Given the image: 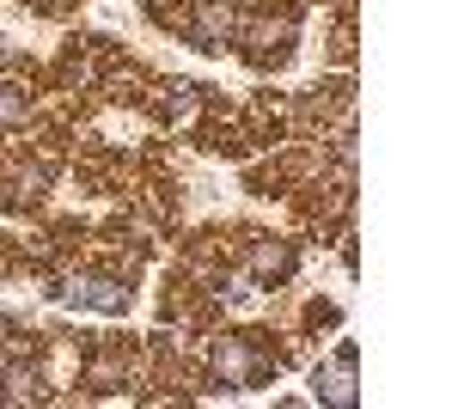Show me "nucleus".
Returning a JSON list of instances; mask_svg holds the SVG:
<instances>
[{
	"label": "nucleus",
	"mask_w": 458,
	"mask_h": 409,
	"mask_svg": "<svg viewBox=\"0 0 458 409\" xmlns=\"http://www.w3.org/2000/svg\"><path fill=\"white\" fill-rule=\"evenodd\" d=\"M13 348H19V324H13V318H0V354H13Z\"/></svg>",
	"instance_id": "9b49d317"
},
{
	"label": "nucleus",
	"mask_w": 458,
	"mask_h": 409,
	"mask_svg": "<svg viewBox=\"0 0 458 409\" xmlns=\"http://www.w3.org/2000/svg\"><path fill=\"white\" fill-rule=\"evenodd\" d=\"M208 373L226 391H257V385H269L282 373V348L263 330H226V337L208 342Z\"/></svg>",
	"instance_id": "f257e3e1"
},
{
	"label": "nucleus",
	"mask_w": 458,
	"mask_h": 409,
	"mask_svg": "<svg viewBox=\"0 0 458 409\" xmlns=\"http://www.w3.org/2000/svg\"><path fill=\"white\" fill-rule=\"evenodd\" d=\"M86 385H98V391L129 385V354H123V348H98V354L86 361Z\"/></svg>",
	"instance_id": "6e6552de"
},
{
	"label": "nucleus",
	"mask_w": 458,
	"mask_h": 409,
	"mask_svg": "<svg viewBox=\"0 0 458 409\" xmlns=\"http://www.w3.org/2000/svg\"><path fill=\"white\" fill-rule=\"evenodd\" d=\"M196 104H202V86L177 80V86H165V98H159V116H165V123H190V116H196Z\"/></svg>",
	"instance_id": "1a4fd4ad"
},
{
	"label": "nucleus",
	"mask_w": 458,
	"mask_h": 409,
	"mask_svg": "<svg viewBox=\"0 0 458 409\" xmlns=\"http://www.w3.org/2000/svg\"><path fill=\"white\" fill-rule=\"evenodd\" d=\"M31 6H37V13H68L73 0H31Z\"/></svg>",
	"instance_id": "f8f14e48"
},
{
	"label": "nucleus",
	"mask_w": 458,
	"mask_h": 409,
	"mask_svg": "<svg viewBox=\"0 0 458 409\" xmlns=\"http://www.w3.org/2000/svg\"><path fill=\"white\" fill-rule=\"evenodd\" d=\"M293 37H300V19H293V6H257L250 19H239V37L233 43H245V62L250 68H282L287 55H293Z\"/></svg>",
	"instance_id": "f03ea898"
},
{
	"label": "nucleus",
	"mask_w": 458,
	"mask_h": 409,
	"mask_svg": "<svg viewBox=\"0 0 458 409\" xmlns=\"http://www.w3.org/2000/svg\"><path fill=\"white\" fill-rule=\"evenodd\" d=\"M293 269H300V251H293V239H269V233H257L245 251V275L257 281V287H282V281H293Z\"/></svg>",
	"instance_id": "423d86ee"
},
{
	"label": "nucleus",
	"mask_w": 458,
	"mask_h": 409,
	"mask_svg": "<svg viewBox=\"0 0 458 409\" xmlns=\"http://www.w3.org/2000/svg\"><path fill=\"white\" fill-rule=\"evenodd\" d=\"M312 397L318 404H336V409L360 404V348H354V342H343L330 361L312 367Z\"/></svg>",
	"instance_id": "20e7f679"
},
{
	"label": "nucleus",
	"mask_w": 458,
	"mask_h": 409,
	"mask_svg": "<svg viewBox=\"0 0 458 409\" xmlns=\"http://www.w3.org/2000/svg\"><path fill=\"white\" fill-rule=\"evenodd\" d=\"M43 397V379H37V367H25V361H6L0 367V404H37Z\"/></svg>",
	"instance_id": "0eeeda50"
},
{
	"label": "nucleus",
	"mask_w": 458,
	"mask_h": 409,
	"mask_svg": "<svg viewBox=\"0 0 458 409\" xmlns=\"http://www.w3.org/2000/svg\"><path fill=\"white\" fill-rule=\"evenodd\" d=\"M25 123H31V92L0 80V129H25Z\"/></svg>",
	"instance_id": "9d476101"
},
{
	"label": "nucleus",
	"mask_w": 458,
	"mask_h": 409,
	"mask_svg": "<svg viewBox=\"0 0 458 409\" xmlns=\"http://www.w3.org/2000/svg\"><path fill=\"white\" fill-rule=\"evenodd\" d=\"M49 300H62V306H80V311H105V318H116V311H129L135 287H129V281H116V275H62V281L49 287Z\"/></svg>",
	"instance_id": "7ed1b4c3"
},
{
	"label": "nucleus",
	"mask_w": 458,
	"mask_h": 409,
	"mask_svg": "<svg viewBox=\"0 0 458 409\" xmlns=\"http://www.w3.org/2000/svg\"><path fill=\"white\" fill-rule=\"evenodd\" d=\"M183 37L202 49V55H226V43L239 37V6L233 0H196L183 13Z\"/></svg>",
	"instance_id": "39448f33"
}]
</instances>
